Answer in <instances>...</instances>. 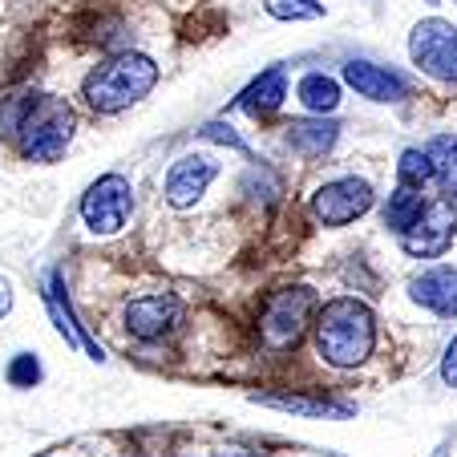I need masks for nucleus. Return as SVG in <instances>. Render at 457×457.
Instances as JSON below:
<instances>
[{"mask_svg":"<svg viewBox=\"0 0 457 457\" xmlns=\"http://www.w3.org/2000/svg\"><path fill=\"white\" fill-rule=\"evenodd\" d=\"M397 174H401V187L409 190H425L429 182H437V166H433L429 150H405L397 162Z\"/></svg>","mask_w":457,"mask_h":457,"instance_id":"19","label":"nucleus"},{"mask_svg":"<svg viewBox=\"0 0 457 457\" xmlns=\"http://www.w3.org/2000/svg\"><path fill=\"white\" fill-rule=\"evenodd\" d=\"M345 81L361 97L380 102V105H393V102H405V97H409L405 78H401V73H393V70H385V65H372V61H348V65H345Z\"/></svg>","mask_w":457,"mask_h":457,"instance_id":"11","label":"nucleus"},{"mask_svg":"<svg viewBox=\"0 0 457 457\" xmlns=\"http://www.w3.org/2000/svg\"><path fill=\"white\" fill-rule=\"evenodd\" d=\"M441 380H445L449 388H457V337L449 340V348H445V361H441Z\"/></svg>","mask_w":457,"mask_h":457,"instance_id":"24","label":"nucleus"},{"mask_svg":"<svg viewBox=\"0 0 457 457\" xmlns=\"http://www.w3.org/2000/svg\"><path fill=\"white\" fill-rule=\"evenodd\" d=\"M300 102L312 113H332L340 105V81L328 78V73H308L300 81Z\"/></svg>","mask_w":457,"mask_h":457,"instance_id":"17","label":"nucleus"},{"mask_svg":"<svg viewBox=\"0 0 457 457\" xmlns=\"http://www.w3.org/2000/svg\"><path fill=\"white\" fill-rule=\"evenodd\" d=\"M421 207H425L421 190L397 187L393 195H388V203H385V227H388V231H397V235H401L417 215H421Z\"/></svg>","mask_w":457,"mask_h":457,"instance_id":"18","label":"nucleus"},{"mask_svg":"<svg viewBox=\"0 0 457 457\" xmlns=\"http://www.w3.org/2000/svg\"><path fill=\"white\" fill-rule=\"evenodd\" d=\"M203 138H211V142H223V146L239 150V154H251V150H247V142H243L231 126H223V121H207V126H203Z\"/></svg>","mask_w":457,"mask_h":457,"instance_id":"23","label":"nucleus"},{"mask_svg":"<svg viewBox=\"0 0 457 457\" xmlns=\"http://www.w3.org/2000/svg\"><path fill=\"white\" fill-rule=\"evenodd\" d=\"M421 308H429L433 316H457V268H429L409 284Z\"/></svg>","mask_w":457,"mask_h":457,"instance_id":"13","label":"nucleus"},{"mask_svg":"<svg viewBox=\"0 0 457 457\" xmlns=\"http://www.w3.org/2000/svg\"><path fill=\"white\" fill-rule=\"evenodd\" d=\"M73 126H78V118H73L70 102L57 94L25 89L0 105V134L29 162H57L73 138Z\"/></svg>","mask_w":457,"mask_h":457,"instance_id":"1","label":"nucleus"},{"mask_svg":"<svg viewBox=\"0 0 457 457\" xmlns=\"http://www.w3.org/2000/svg\"><path fill=\"white\" fill-rule=\"evenodd\" d=\"M425 150H429L433 166H437V182L449 190V195H457V138H437Z\"/></svg>","mask_w":457,"mask_h":457,"instance_id":"20","label":"nucleus"},{"mask_svg":"<svg viewBox=\"0 0 457 457\" xmlns=\"http://www.w3.org/2000/svg\"><path fill=\"white\" fill-rule=\"evenodd\" d=\"M219 162L211 154H182L179 162L166 170V203L170 207H195L207 195V187L215 182Z\"/></svg>","mask_w":457,"mask_h":457,"instance_id":"10","label":"nucleus"},{"mask_svg":"<svg viewBox=\"0 0 457 457\" xmlns=\"http://www.w3.org/2000/svg\"><path fill=\"white\" fill-rule=\"evenodd\" d=\"M154 86H158V65L146 53H118V57L102 61L81 81V97L97 113H121L129 105H138Z\"/></svg>","mask_w":457,"mask_h":457,"instance_id":"3","label":"nucleus"},{"mask_svg":"<svg viewBox=\"0 0 457 457\" xmlns=\"http://www.w3.org/2000/svg\"><path fill=\"white\" fill-rule=\"evenodd\" d=\"M268 12L276 21H316L324 17V4H316V0H268Z\"/></svg>","mask_w":457,"mask_h":457,"instance_id":"21","label":"nucleus"},{"mask_svg":"<svg viewBox=\"0 0 457 457\" xmlns=\"http://www.w3.org/2000/svg\"><path fill=\"white\" fill-rule=\"evenodd\" d=\"M121 320H126V332L138 340H162L170 337L174 328L182 324V303L174 300V295H138V300H129L126 312H121Z\"/></svg>","mask_w":457,"mask_h":457,"instance_id":"9","label":"nucleus"},{"mask_svg":"<svg viewBox=\"0 0 457 457\" xmlns=\"http://www.w3.org/2000/svg\"><path fill=\"white\" fill-rule=\"evenodd\" d=\"M453 239H457V207L449 199L425 203L421 215L401 231V247L413 259H437Z\"/></svg>","mask_w":457,"mask_h":457,"instance_id":"7","label":"nucleus"},{"mask_svg":"<svg viewBox=\"0 0 457 457\" xmlns=\"http://www.w3.org/2000/svg\"><path fill=\"white\" fill-rule=\"evenodd\" d=\"M337 138H340V126L337 121H324V113L320 118H300L287 126V146L300 158H324L337 146Z\"/></svg>","mask_w":457,"mask_h":457,"instance_id":"14","label":"nucleus"},{"mask_svg":"<svg viewBox=\"0 0 457 457\" xmlns=\"http://www.w3.org/2000/svg\"><path fill=\"white\" fill-rule=\"evenodd\" d=\"M255 405L268 409H284V413H300V417H353V405H340L328 397H303V393H255Z\"/></svg>","mask_w":457,"mask_h":457,"instance_id":"16","label":"nucleus"},{"mask_svg":"<svg viewBox=\"0 0 457 457\" xmlns=\"http://www.w3.org/2000/svg\"><path fill=\"white\" fill-rule=\"evenodd\" d=\"M316 292L308 284H292V287H279L263 300L259 308V345L268 348V353H287L303 340V332L312 328V320H316Z\"/></svg>","mask_w":457,"mask_h":457,"instance_id":"4","label":"nucleus"},{"mask_svg":"<svg viewBox=\"0 0 457 457\" xmlns=\"http://www.w3.org/2000/svg\"><path fill=\"white\" fill-rule=\"evenodd\" d=\"M129 215H134V187H129L121 174H102V179L81 195V223L94 235H102V239L126 231Z\"/></svg>","mask_w":457,"mask_h":457,"instance_id":"5","label":"nucleus"},{"mask_svg":"<svg viewBox=\"0 0 457 457\" xmlns=\"http://www.w3.org/2000/svg\"><path fill=\"white\" fill-rule=\"evenodd\" d=\"M37 380H41V364H37V356H33V353L12 356V364H9V385H17V388H33Z\"/></svg>","mask_w":457,"mask_h":457,"instance_id":"22","label":"nucleus"},{"mask_svg":"<svg viewBox=\"0 0 457 457\" xmlns=\"http://www.w3.org/2000/svg\"><path fill=\"white\" fill-rule=\"evenodd\" d=\"M429 4H437V0H429Z\"/></svg>","mask_w":457,"mask_h":457,"instance_id":"27","label":"nucleus"},{"mask_svg":"<svg viewBox=\"0 0 457 457\" xmlns=\"http://www.w3.org/2000/svg\"><path fill=\"white\" fill-rule=\"evenodd\" d=\"M284 97H287V73L276 65V70L259 73V78L243 89L239 110H247L251 118H268V113H276L279 105H284Z\"/></svg>","mask_w":457,"mask_h":457,"instance_id":"15","label":"nucleus"},{"mask_svg":"<svg viewBox=\"0 0 457 457\" xmlns=\"http://www.w3.org/2000/svg\"><path fill=\"white\" fill-rule=\"evenodd\" d=\"M9 308H12V287L9 279H0V316H9Z\"/></svg>","mask_w":457,"mask_h":457,"instance_id":"25","label":"nucleus"},{"mask_svg":"<svg viewBox=\"0 0 457 457\" xmlns=\"http://www.w3.org/2000/svg\"><path fill=\"white\" fill-rule=\"evenodd\" d=\"M409 57L437 81H457V29L449 21H421L409 37Z\"/></svg>","mask_w":457,"mask_h":457,"instance_id":"6","label":"nucleus"},{"mask_svg":"<svg viewBox=\"0 0 457 457\" xmlns=\"http://www.w3.org/2000/svg\"><path fill=\"white\" fill-rule=\"evenodd\" d=\"M219 457H255V453H247V449H227V453H219Z\"/></svg>","mask_w":457,"mask_h":457,"instance_id":"26","label":"nucleus"},{"mask_svg":"<svg viewBox=\"0 0 457 457\" xmlns=\"http://www.w3.org/2000/svg\"><path fill=\"white\" fill-rule=\"evenodd\" d=\"M372 211V187L364 179H337L312 195V215L324 227H348Z\"/></svg>","mask_w":457,"mask_h":457,"instance_id":"8","label":"nucleus"},{"mask_svg":"<svg viewBox=\"0 0 457 457\" xmlns=\"http://www.w3.org/2000/svg\"><path fill=\"white\" fill-rule=\"evenodd\" d=\"M45 308H49V316H53V324H57V332L65 337V345L86 348L94 361H105L102 345H97V340L78 324V316H73V303H70V292H65V279H61V271H49V287H45Z\"/></svg>","mask_w":457,"mask_h":457,"instance_id":"12","label":"nucleus"},{"mask_svg":"<svg viewBox=\"0 0 457 457\" xmlns=\"http://www.w3.org/2000/svg\"><path fill=\"white\" fill-rule=\"evenodd\" d=\"M312 328H316V353L332 369H356L377 348V316L369 303L353 300V295H340V300L316 308Z\"/></svg>","mask_w":457,"mask_h":457,"instance_id":"2","label":"nucleus"}]
</instances>
